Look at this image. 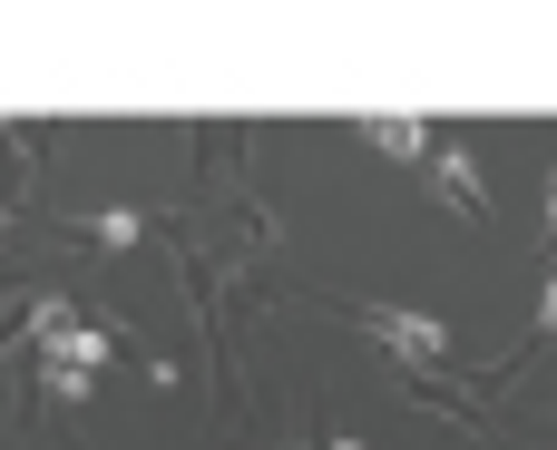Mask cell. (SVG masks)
Returning a JSON list of instances; mask_svg holds the SVG:
<instances>
[{
    "label": "cell",
    "instance_id": "obj_1",
    "mask_svg": "<svg viewBox=\"0 0 557 450\" xmlns=\"http://www.w3.org/2000/svg\"><path fill=\"white\" fill-rule=\"evenodd\" d=\"M352 324H362L372 343H392L401 363H421V373H431V363H450V333H441L431 314H401V304H352Z\"/></svg>",
    "mask_w": 557,
    "mask_h": 450
},
{
    "label": "cell",
    "instance_id": "obj_2",
    "mask_svg": "<svg viewBox=\"0 0 557 450\" xmlns=\"http://www.w3.org/2000/svg\"><path fill=\"white\" fill-rule=\"evenodd\" d=\"M362 137H372L382 157H431V127H421V118H362Z\"/></svg>",
    "mask_w": 557,
    "mask_h": 450
},
{
    "label": "cell",
    "instance_id": "obj_3",
    "mask_svg": "<svg viewBox=\"0 0 557 450\" xmlns=\"http://www.w3.org/2000/svg\"><path fill=\"white\" fill-rule=\"evenodd\" d=\"M431 157H441V186H450V206H460V216H480V167H470V157H450V147H431Z\"/></svg>",
    "mask_w": 557,
    "mask_h": 450
},
{
    "label": "cell",
    "instance_id": "obj_4",
    "mask_svg": "<svg viewBox=\"0 0 557 450\" xmlns=\"http://www.w3.org/2000/svg\"><path fill=\"white\" fill-rule=\"evenodd\" d=\"M539 333H557V284H548V304H539Z\"/></svg>",
    "mask_w": 557,
    "mask_h": 450
},
{
    "label": "cell",
    "instance_id": "obj_5",
    "mask_svg": "<svg viewBox=\"0 0 557 450\" xmlns=\"http://www.w3.org/2000/svg\"><path fill=\"white\" fill-rule=\"evenodd\" d=\"M548 226H557V177H548Z\"/></svg>",
    "mask_w": 557,
    "mask_h": 450
}]
</instances>
